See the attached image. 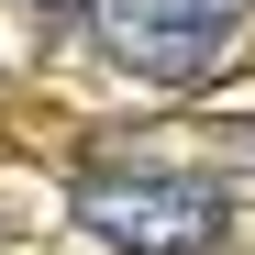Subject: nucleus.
Segmentation results:
<instances>
[{"label":"nucleus","instance_id":"nucleus-1","mask_svg":"<svg viewBox=\"0 0 255 255\" xmlns=\"http://www.w3.org/2000/svg\"><path fill=\"white\" fill-rule=\"evenodd\" d=\"M78 22L100 33L111 67L155 78V89H200L222 78L255 33V0H78Z\"/></svg>","mask_w":255,"mask_h":255},{"label":"nucleus","instance_id":"nucleus-2","mask_svg":"<svg viewBox=\"0 0 255 255\" xmlns=\"http://www.w3.org/2000/svg\"><path fill=\"white\" fill-rule=\"evenodd\" d=\"M78 211L122 255H200V244H222V189L189 178V166H89Z\"/></svg>","mask_w":255,"mask_h":255},{"label":"nucleus","instance_id":"nucleus-3","mask_svg":"<svg viewBox=\"0 0 255 255\" xmlns=\"http://www.w3.org/2000/svg\"><path fill=\"white\" fill-rule=\"evenodd\" d=\"M222 155H233V166H255V111H244V122H222Z\"/></svg>","mask_w":255,"mask_h":255}]
</instances>
